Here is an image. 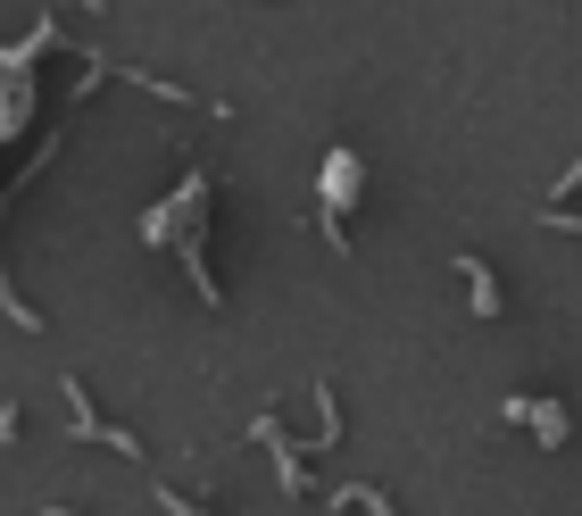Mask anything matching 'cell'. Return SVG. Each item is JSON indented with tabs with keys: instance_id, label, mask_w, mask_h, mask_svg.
Returning a JSON list of instances; mask_svg holds the SVG:
<instances>
[{
	"instance_id": "7a4b0ae2",
	"label": "cell",
	"mask_w": 582,
	"mask_h": 516,
	"mask_svg": "<svg viewBox=\"0 0 582 516\" xmlns=\"http://www.w3.org/2000/svg\"><path fill=\"white\" fill-rule=\"evenodd\" d=\"M458 267H466V284H474V308L499 317V284H491V267H483V259H458Z\"/></svg>"
},
{
	"instance_id": "6da1fadb",
	"label": "cell",
	"mask_w": 582,
	"mask_h": 516,
	"mask_svg": "<svg viewBox=\"0 0 582 516\" xmlns=\"http://www.w3.org/2000/svg\"><path fill=\"white\" fill-rule=\"evenodd\" d=\"M325 200H333V209H350V200H358V151L325 158Z\"/></svg>"
}]
</instances>
